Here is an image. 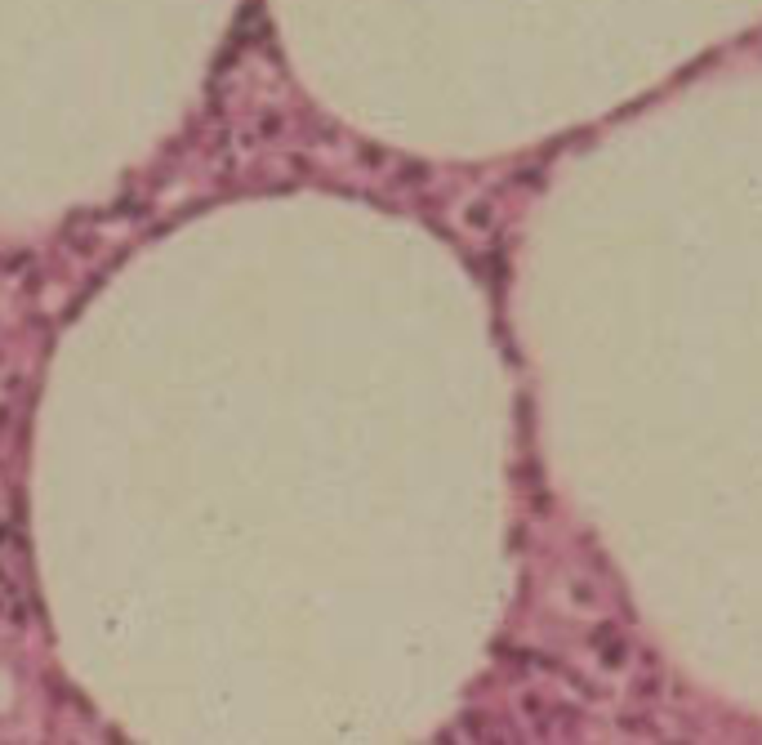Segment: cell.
<instances>
[{
	"instance_id": "obj_1",
	"label": "cell",
	"mask_w": 762,
	"mask_h": 745,
	"mask_svg": "<svg viewBox=\"0 0 762 745\" xmlns=\"http://www.w3.org/2000/svg\"><path fill=\"white\" fill-rule=\"evenodd\" d=\"M27 611V549L14 527H0V616Z\"/></svg>"
}]
</instances>
